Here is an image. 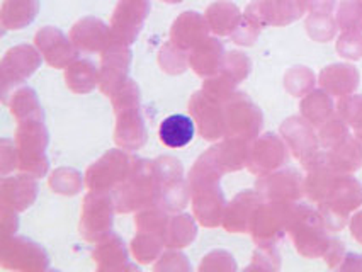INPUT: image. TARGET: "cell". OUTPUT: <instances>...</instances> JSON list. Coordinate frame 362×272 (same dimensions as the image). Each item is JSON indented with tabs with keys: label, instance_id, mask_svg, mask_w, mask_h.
I'll list each match as a JSON object with an SVG mask.
<instances>
[{
	"label": "cell",
	"instance_id": "obj_1",
	"mask_svg": "<svg viewBox=\"0 0 362 272\" xmlns=\"http://www.w3.org/2000/svg\"><path fill=\"white\" fill-rule=\"evenodd\" d=\"M140 100V87L132 78H128V82L111 97L116 114L115 141L119 148L128 150V152L140 150L148 138Z\"/></svg>",
	"mask_w": 362,
	"mask_h": 272
},
{
	"label": "cell",
	"instance_id": "obj_2",
	"mask_svg": "<svg viewBox=\"0 0 362 272\" xmlns=\"http://www.w3.org/2000/svg\"><path fill=\"white\" fill-rule=\"evenodd\" d=\"M362 206V184L351 174H337L325 199L318 203V213L330 233H337L349 223L352 211Z\"/></svg>",
	"mask_w": 362,
	"mask_h": 272
},
{
	"label": "cell",
	"instance_id": "obj_3",
	"mask_svg": "<svg viewBox=\"0 0 362 272\" xmlns=\"http://www.w3.org/2000/svg\"><path fill=\"white\" fill-rule=\"evenodd\" d=\"M117 213H136L143 208L157 206V181L153 160L136 157L132 172L115 189L112 194Z\"/></svg>",
	"mask_w": 362,
	"mask_h": 272
},
{
	"label": "cell",
	"instance_id": "obj_4",
	"mask_svg": "<svg viewBox=\"0 0 362 272\" xmlns=\"http://www.w3.org/2000/svg\"><path fill=\"white\" fill-rule=\"evenodd\" d=\"M288 235L291 237L298 254L306 259L323 257L332 240L318 209L306 204H294Z\"/></svg>",
	"mask_w": 362,
	"mask_h": 272
},
{
	"label": "cell",
	"instance_id": "obj_5",
	"mask_svg": "<svg viewBox=\"0 0 362 272\" xmlns=\"http://www.w3.org/2000/svg\"><path fill=\"white\" fill-rule=\"evenodd\" d=\"M19 155V170L45 177L48 174L49 160L46 157V148L49 143V133L45 119H33L18 123L14 136Z\"/></svg>",
	"mask_w": 362,
	"mask_h": 272
},
{
	"label": "cell",
	"instance_id": "obj_6",
	"mask_svg": "<svg viewBox=\"0 0 362 272\" xmlns=\"http://www.w3.org/2000/svg\"><path fill=\"white\" fill-rule=\"evenodd\" d=\"M153 170L157 181V206L168 213L182 211L191 198L182 162L172 155H162L153 160Z\"/></svg>",
	"mask_w": 362,
	"mask_h": 272
},
{
	"label": "cell",
	"instance_id": "obj_7",
	"mask_svg": "<svg viewBox=\"0 0 362 272\" xmlns=\"http://www.w3.org/2000/svg\"><path fill=\"white\" fill-rule=\"evenodd\" d=\"M294 203L264 199L250 220L248 233L257 245H276L288 233Z\"/></svg>",
	"mask_w": 362,
	"mask_h": 272
},
{
	"label": "cell",
	"instance_id": "obj_8",
	"mask_svg": "<svg viewBox=\"0 0 362 272\" xmlns=\"http://www.w3.org/2000/svg\"><path fill=\"white\" fill-rule=\"evenodd\" d=\"M134 158L128 150H109L86 170V187L88 191H115L132 172Z\"/></svg>",
	"mask_w": 362,
	"mask_h": 272
},
{
	"label": "cell",
	"instance_id": "obj_9",
	"mask_svg": "<svg viewBox=\"0 0 362 272\" xmlns=\"http://www.w3.org/2000/svg\"><path fill=\"white\" fill-rule=\"evenodd\" d=\"M225 107L226 135L231 138L254 141L260 135L264 124V114L259 106L245 92H235L228 100L223 102Z\"/></svg>",
	"mask_w": 362,
	"mask_h": 272
},
{
	"label": "cell",
	"instance_id": "obj_10",
	"mask_svg": "<svg viewBox=\"0 0 362 272\" xmlns=\"http://www.w3.org/2000/svg\"><path fill=\"white\" fill-rule=\"evenodd\" d=\"M116 203L115 198L106 191H90L86 194L80 213V235L87 242L100 240L107 235L115 221Z\"/></svg>",
	"mask_w": 362,
	"mask_h": 272
},
{
	"label": "cell",
	"instance_id": "obj_11",
	"mask_svg": "<svg viewBox=\"0 0 362 272\" xmlns=\"http://www.w3.org/2000/svg\"><path fill=\"white\" fill-rule=\"evenodd\" d=\"M41 58L43 54L40 53V49L31 45H18L4 54L0 61L4 102H9V95L11 92H14V87L26 82L40 69Z\"/></svg>",
	"mask_w": 362,
	"mask_h": 272
},
{
	"label": "cell",
	"instance_id": "obj_12",
	"mask_svg": "<svg viewBox=\"0 0 362 272\" xmlns=\"http://www.w3.org/2000/svg\"><path fill=\"white\" fill-rule=\"evenodd\" d=\"M0 264L4 269L23 272H43L49 269V257L46 250L26 237L12 235L2 238Z\"/></svg>",
	"mask_w": 362,
	"mask_h": 272
},
{
	"label": "cell",
	"instance_id": "obj_13",
	"mask_svg": "<svg viewBox=\"0 0 362 272\" xmlns=\"http://www.w3.org/2000/svg\"><path fill=\"white\" fill-rule=\"evenodd\" d=\"M189 196H191L192 215L197 223L204 228H216L223 223L225 216L226 199L223 194L220 182L206 181L187 184Z\"/></svg>",
	"mask_w": 362,
	"mask_h": 272
},
{
	"label": "cell",
	"instance_id": "obj_14",
	"mask_svg": "<svg viewBox=\"0 0 362 272\" xmlns=\"http://www.w3.org/2000/svg\"><path fill=\"white\" fill-rule=\"evenodd\" d=\"M310 11V4L303 0H254L247 6L243 16L260 28H283L301 19Z\"/></svg>",
	"mask_w": 362,
	"mask_h": 272
},
{
	"label": "cell",
	"instance_id": "obj_15",
	"mask_svg": "<svg viewBox=\"0 0 362 272\" xmlns=\"http://www.w3.org/2000/svg\"><path fill=\"white\" fill-rule=\"evenodd\" d=\"M132 61V48H129L128 45L117 43V41H112V43L100 53L99 89L104 95L112 97V95L128 82Z\"/></svg>",
	"mask_w": 362,
	"mask_h": 272
},
{
	"label": "cell",
	"instance_id": "obj_16",
	"mask_svg": "<svg viewBox=\"0 0 362 272\" xmlns=\"http://www.w3.org/2000/svg\"><path fill=\"white\" fill-rule=\"evenodd\" d=\"M150 11V0H117L109 24L115 41L132 46L140 36Z\"/></svg>",
	"mask_w": 362,
	"mask_h": 272
},
{
	"label": "cell",
	"instance_id": "obj_17",
	"mask_svg": "<svg viewBox=\"0 0 362 272\" xmlns=\"http://www.w3.org/2000/svg\"><path fill=\"white\" fill-rule=\"evenodd\" d=\"M189 114L194 119L197 131L208 141H218L226 135L225 107L220 100L209 97L201 89L189 99Z\"/></svg>",
	"mask_w": 362,
	"mask_h": 272
},
{
	"label": "cell",
	"instance_id": "obj_18",
	"mask_svg": "<svg viewBox=\"0 0 362 272\" xmlns=\"http://www.w3.org/2000/svg\"><path fill=\"white\" fill-rule=\"evenodd\" d=\"M286 160H288V145L284 143L283 136L264 133L250 143L247 167L257 177H262L284 167Z\"/></svg>",
	"mask_w": 362,
	"mask_h": 272
},
{
	"label": "cell",
	"instance_id": "obj_19",
	"mask_svg": "<svg viewBox=\"0 0 362 272\" xmlns=\"http://www.w3.org/2000/svg\"><path fill=\"white\" fill-rule=\"evenodd\" d=\"M35 46L43 54L45 61L53 69H66L78 58V49L62 29L45 26L36 32Z\"/></svg>",
	"mask_w": 362,
	"mask_h": 272
},
{
	"label": "cell",
	"instance_id": "obj_20",
	"mask_svg": "<svg viewBox=\"0 0 362 272\" xmlns=\"http://www.w3.org/2000/svg\"><path fill=\"white\" fill-rule=\"evenodd\" d=\"M255 189L264 199L296 203L305 194V179L293 169H279L276 172L259 177Z\"/></svg>",
	"mask_w": 362,
	"mask_h": 272
},
{
	"label": "cell",
	"instance_id": "obj_21",
	"mask_svg": "<svg viewBox=\"0 0 362 272\" xmlns=\"http://www.w3.org/2000/svg\"><path fill=\"white\" fill-rule=\"evenodd\" d=\"M281 136L288 150H291L293 157L301 163L308 162L320 152V140L315 133V126L306 121L303 116H291L281 124Z\"/></svg>",
	"mask_w": 362,
	"mask_h": 272
},
{
	"label": "cell",
	"instance_id": "obj_22",
	"mask_svg": "<svg viewBox=\"0 0 362 272\" xmlns=\"http://www.w3.org/2000/svg\"><path fill=\"white\" fill-rule=\"evenodd\" d=\"M70 40L80 53H103L115 37L103 19L83 18L71 26Z\"/></svg>",
	"mask_w": 362,
	"mask_h": 272
},
{
	"label": "cell",
	"instance_id": "obj_23",
	"mask_svg": "<svg viewBox=\"0 0 362 272\" xmlns=\"http://www.w3.org/2000/svg\"><path fill=\"white\" fill-rule=\"evenodd\" d=\"M37 177L31 174L6 175L0 182V206H7L14 211L23 213L35 204L37 198Z\"/></svg>",
	"mask_w": 362,
	"mask_h": 272
},
{
	"label": "cell",
	"instance_id": "obj_24",
	"mask_svg": "<svg viewBox=\"0 0 362 272\" xmlns=\"http://www.w3.org/2000/svg\"><path fill=\"white\" fill-rule=\"evenodd\" d=\"M98 271H134L136 266L129 262L128 249H126L123 238L116 235L115 232H109L100 240L95 242V249L92 252Z\"/></svg>",
	"mask_w": 362,
	"mask_h": 272
},
{
	"label": "cell",
	"instance_id": "obj_25",
	"mask_svg": "<svg viewBox=\"0 0 362 272\" xmlns=\"http://www.w3.org/2000/svg\"><path fill=\"white\" fill-rule=\"evenodd\" d=\"M209 32H211V29H209L206 16L196 11H184L172 23L170 41L179 48L189 52V49H192L196 45L206 40Z\"/></svg>",
	"mask_w": 362,
	"mask_h": 272
},
{
	"label": "cell",
	"instance_id": "obj_26",
	"mask_svg": "<svg viewBox=\"0 0 362 272\" xmlns=\"http://www.w3.org/2000/svg\"><path fill=\"white\" fill-rule=\"evenodd\" d=\"M264 198L259 191H242L226 204L225 216H223V228L230 233H245L250 227V220L254 216L257 206L262 203Z\"/></svg>",
	"mask_w": 362,
	"mask_h": 272
},
{
	"label": "cell",
	"instance_id": "obj_27",
	"mask_svg": "<svg viewBox=\"0 0 362 272\" xmlns=\"http://www.w3.org/2000/svg\"><path fill=\"white\" fill-rule=\"evenodd\" d=\"M225 46L218 37L208 36L206 40L189 49V66L197 77L208 78L221 70L225 61Z\"/></svg>",
	"mask_w": 362,
	"mask_h": 272
},
{
	"label": "cell",
	"instance_id": "obj_28",
	"mask_svg": "<svg viewBox=\"0 0 362 272\" xmlns=\"http://www.w3.org/2000/svg\"><path fill=\"white\" fill-rule=\"evenodd\" d=\"M359 70L349 64L328 65L318 75L320 87L339 99L352 95L359 87Z\"/></svg>",
	"mask_w": 362,
	"mask_h": 272
},
{
	"label": "cell",
	"instance_id": "obj_29",
	"mask_svg": "<svg viewBox=\"0 0 362 272\" xmlns=\"http://www.w3.org/2000/svg\"><path fill=\"white\" fill-rule=\"evenodd\" d=\"M334 7L335 4L325 2V0H311L305 28L313 41L327 43L335 37L339 26L334 16Z\"/></svg>",
	"mask_w": 362,
	"mask_h": 272
},
{
	"label": "cell",
	"instance_id": "obj_30",
	"mask_svg": "<svg viewBox=\"0 0 362 272\" xmlns=\"http://www.w3.org/2000/svg\"><path fill=\"white\" fill-rule=\"evenodd\" d=\"M252 141L242 140V138L225 136L220 143L213 145L208 150L211 153L213 160L218 163V167L223 170V174L238 172L243 167H247L248 153H250Z\"/></svg>",
	"mask_w": 362,
	"mask_h": 272
},
{
	"label": "cell",
	"instance_id": "obj_31",
	"mask_svg": "<svg viewBox=\"0 0 362 272\" xmlns=\"http://www.w3.org/2000/svg\"><path fill=\"white\" fill-rule=\"evenodd\" d=\"M327 165L337 174H354L362 167V140L349 135L334 148L323 150Z\"/></svg>",
	"mask_w": 362,
	"mask_h": 272
},
{
	"label": "cell",
	"instance_id": "obj_32",
	"mask_svg": "<svg viewBox=\"0 0 362 272\" xmlns=\"http://www.w3.org/2000/svg\"><path fill=\"white\" fill-rule=\"evenodd\" d=\"M196 123L191 116L172 114L162 121L158 128V138L168 148H182L194 138Z\"/></svg>",
	"mask_w": 362,
	"mask_h": 272
},
{
	"label": "cell",
	"instance_id": "obj_33",
	"mask_svg": "<svg viewBox=\"0 0 362 272\" xmlns=\"http://www.w3.org/2000/svg\"><path fill=\"white\" fill-rule=\"evenodd\" d=\"M209 29L216 36H231V32L238 28L243 14L237 4L231 0H216L204 12Z\"/></svg>",
	"mask_w": 362,
	"mask_h": 272
},
{
	"label": "cell",
	"instance_id": "obj_34",
	"mask_svg": "<svg viewBox=\"0 0 362 272\" xmlns=\"http://www.w3.org/2000/svg\"><path fill=\"white\" fill-rule=\"evenodd\" d=\"M65 82L74 94H88L99 85V69L88 58H77L65 69Z\"/></svg>",
	"mask_w": 362,
	"mask_h": 272
},
{
	"label": "cell",
	"instance_id": "obj_35",
	"mask_svg": "<svg viewBox=\"0 0 362 272\" xmlns=\"http://www.w3.org/2000/svg\"><path fill=\"white\" fill-rule=\"evenodd\" d=\"M40 12V0H4L0 9V24L4 29L28 28Z\"/></svg>",
	"mask_w": 362,
	"mask_h": 272
},
{
	"label": "cell",
	"instance_id": "obj_36",
	"mask_svg": "<svg viewBox=\"0 0 362 272\" xmlns=\"http://www.w3.org/2000/svg\"><path fill=\"white\" fill-rule=\"evenodd\" d=\"M301 116L311 126L320 128L334 116L335 104L332 95L323 89H313L300 102Z\"/></svg>",
	"mask_w": 362,
	"mask_h": 272
},
{
	"label": "cell",
	"instance_id": "obj_37",
	"mask_svg": "<svg viewBox=\"0 0 362 272\" xmlns=\"http://www.w3.org/2000/svg\"><path fill=\"white\" fill-rule=\"evenodd\" d=\"M11 114L14 116L18 123L33 119H45L43 107H41L40 99L35 89L31 87H19L11 94L9 102Z\"/></svg>",
	"mask_w": 362,
	"mask_h": 272
},
{
	"label": "cell",
	"instance_id": "obj_38",
	"mask_svg": "<svg viewBox=\"0 0 362 272\" xmlns=\"http://www.w3.org/2000/svg\"><path fill=\"white\" fill-rule=\"evenodd\" d=\"M197 237V220L194 215L180 213L170 218L165 232V247L167 249L180 250L191 245Z\"/></svg>",
	"mask_w": 362,
	"mask_h": 272
},
{
	"label": "cell",
	"instance_id": "obj_39",
	"mask_svg": "<svg viewBox=\"0 0 362 272\" xmlns=\"http://www.w3.org/2000/svg\"><path fill=\"white\" fill-rule=\"evenodd\" d=\"M168 221H170L168 211H165V209L160 206H148L136 211V216H134V227H136V232L153 233V235L162 237L163 242H165Z\"/></svg>",
	"mask_w": 362,
	"mask_h": 272
},
{
	"label": "cell",
	"instance_id": "obj_40",
	"mask_svg": "<svg viewBox=\"0 0 362 272\" xmlns=\"http://www.w3.org/2000/svg\"><path fill=\"white\" fill-rule=\"evenodd\" d=\"M132 254L134 261L140 264H155L163 254V242L162 237L153 235V233H143L138 232L132 240Z\"/></svg>",
	"mask_w": 362,
	"mask_h": 272
},
{
	"label": "cell",
	"instance_id": "obj_41",
	"mask_svg": "<svg viewBox=\"0 0 362 272\" xmlns=\"http://www.w3.org/2000/svg\"><path fill=\"white\" fill-rule=\"evenodd\" d=\"M48 182L57 194L75 196L86 186V175H82L77 169H71V167H60V169L53 170Z\"/></svg>",
	"mask_w": 362,
	"mask_h": 272
},
{
	"label": "cell",
	"instance_id": "obj_42",
	"mask_svg": "<svg viewBox=\"0 0 362 272\" xmlns=\"http://www.w3.org/2000/svg\"><path fill=\"white\" fill-rule=\"evenodd\" d=\"M315 83H317V77H315L313 70L308 69V66H291L284 73V89L293 97H305L308 92L315 89Z\"/></svg>",
	"mask_w": 362,
	"mask_h": 272
},
{
	"label": "cell",
	"instance_id": "obj_43",
	"mask_svg": "<svg viewBox=\"0 0 362 272\" xmlns=\"http://www.w3.org/2000/svg\"><path fill=\"white\" fill-rule=\"evenodd\" d=\"M158 64L165 73L180 75L187 70L189 66V52L179 48L172 43L170 40L162 45L158 53Z\"/></svg>",
	"mask_w": 362,
	"mask_h": 272
},
{
	"label": "cell",
	"instance_id": "obj_44",
	"mask_svg": "<svg viewBox=\"0 0 362 272\" xmlns=\"http://www.w3.org/2000/svg\"><path fill=\"white\" fill-rule=\"evenodd\" d=\"M337 114L342 118L354 135L362 140V95H347L337 104Z\"/></svg>",
	"mask_w": 362,
	"mask_h": 272
},
{
	"label": "cell",
	"instance_id": "obj_45",
	"mask_svg": "<svg viewBox=\"0 0 362 272\" xmlns=\"http://www.w3.org/2000/svg\"><path fill=\"white\" fill-rule=\"evenodd\" d=\"M335 19L342 31L362 32V0H340Z\"/></svg>",
	"mask_w": 362,
	"mask_h": 272
},
{
	"label": "cell",
	"instance_id": "obj_46",
	"mask_svg": "<svg viewBox=\"0 0 362 272\" xmlns=\"http://www.w3.org/2000/svg\"><path fill=\"white\" fill-rule=\"evenodd\" d=\"M349 135H351V128L347 126V123H345L339 114H334L325 124H322V126L318 128L320 146H322L323 150L334 148L335 145L344 141Z\"/></svg>",
	"mask_w": 362,
	"mask_h": 272
},
{
	"label": "cell",
	"instance_id": "obj_47",
	"mask_svg": "<svg viewBox=\"0 0 362 272\" xmlns=\"http://www.w3.org/2000/svg\"><path fill=\"white\" fill-rule=\"evenodd\" d=\"M237 85L238 83L231 77H228V75L218 72L211 75V77L204 78L203 90L209 95V97L220 100V102H225V100H228L231 95L237 92Z\"/></svg>",
	"mask_w": 362,
	"mask_h": 272
},
{
	"label": "cell",
	"instance_id": "obj_48",
	"mask_svg": "<svg viewBox=\"0 0 362 272\" xmlns=\"http://www.w3.org/2000/svg\"><path fill=\"white\" fill-rule=\"evenodd\" d=\"M252 70V61L245 53L242 52H228L225 54V61L220 72L226 73L228 77L233 78L235 82L240 83L248 77Z\"/></svg>",
	"mask_w": 362,
	"mask_h": 272
},
{
	"label": "cell",
	"instance_id": "obj_49",
	"mask_svg": "<svg viewBox=\"0 0 362 272\" xmlns=\"http://www.w3.org/2000/svg\"><path fill=\"white\" fill-rule=\"evenodd\" d=\"M279 271L281 269V255L277 252L276 245H257V250L252 255V264L247 271Z\"/></svg>",
	"mask_w": 362,
	"mask_h": 272
},
{
	"label": "cell",
	"instance_id": "obj_50",
	"mask_svg": "<svg viewBox=\"0 0 362 272\" xmlns=\"http://www.w3.org/2000/svg\"><path fill=\"white\" fill-rule=\"evenodd\" d=\"M337 53L345 60L357 61L362 58V32L344 31L337 40Z\"/></svg>",
	"mask_w": 362,
	"mask_h": 272
},
{
	"label": "cell",
	"instance_id": "obj_51",
	"mask_svg": "<svg viewBox=\"0 0 362 272\" xmlns=\"http://www.w3.org/2000/svg\"><path fill=\"white\" fill-rule=\"evenodd\" d=\"M238 266L233 255L226 250H213L199 264V271H237Z\"/></svg>",
	"mask_w": 362,
	"mask_h": 272
},
{
	"label": "cell",
	"instance_id": "obj_52",
	"mask_svg": "<svg viewBox=\"0 0 362 272\" xmlns=\"http://www.w3.org/2000/svg\"><path fill=\"white\" fill-rule=\"evenodd\" d=\"M153 271H182L187 272L191 271V264H189L187 257L184 254H180L179 250L168 249L167 252L160 255V259L153 264Z\"/></svg>",
	"mask_w": 362,
	"mask_h": 272
},
{
	"label": "cell",
	"instance_id": "obj_53",
	"mask_svg": "<svg viewBox=\"0 0 362 272\" xmlns=\"http://www.w3.org/2000/svg\"><path fill=\"white\" fill-rule=\"evenodd\" d=\"M260 31H262V28H260L259 24H255L254 20H250L243 16L242 20H240L238 28L231 32L230 37L235 45L252 46L257 41V37H259Z\"/></svg>",
	"mask_w": 362,
	"mask_h": 272
},
{
	"label": "cell",
	"instance_id": "obj_54",
	"mask_svg": "<svg viewBox=\"0 0 362 272\" xmlns=\"http://www.w3.org/2000/svg\"><path fill=\"white\" fill-rule=\"evenodd\" d=\"M14 169H19L18 146H16V141L4 138L0 143V174L2 177H6Z\"/></svg>",
	"mask_w": 362,
	"mask_h": 272
},
{
	"label": "cell",
	"instance_id": "obj_55",
	"mask_svg": "<svg viewBox=\"0 0 362 272\" xmlns=\"http://www.w3.org/2000/svg\"><path fill=\"white\" fill-rule=\"evenodd\" d=\"M0 221H2V238L16 235L19 228L18 211L7 206H0Z\"/></svg>",
	"mask_w": 362,
	"mask_h": 272
},
{
	"label": "cell",
	"instance_id": "obj_56",
	"mask_svg": "<svg viewBox=\"0 0 362 272\" xmlns=\"http://www.w3.org/2000/svg\"><path fill=\"white\" fill-rule=\"evenodd\" d=\"M345 254H347V252H345L344 242L337 240V238H332L330 245H328V249H327L325 255H323V259H325L330 269H339V266L344 261Z\"/></svg>",
	"mask_w": 362,
	"mask_h": 272
},
{
	"label": "cell",
	"instance_id": "obj_57",
	"mask_svg": "<svg viewBox=\"0 0 362 272\" xmlns=\"http://www.w3.org/2000/svg\"><path fill=\"white\" fill-rule=\"evenodd\" d=\"M340 271H362V255L345 254L342 264L339 266Z\"/></svg>",
	"mask_w": 362,
	"mask_h": 272
},
{
	"label": "cell",
	"instance_id": "obj_58",
	"mask_svg": "<svg viewBox=\"0 0 362 272\" xmlns=\"http://www.w3.org/2000/svg\"><path fill=\"white\" fill-rule=\"evenodd\" d=\"M349 227H351V233H352L354 240L359 242V244L362 245V211L356 213V215L351 218V225H349Z\"/></svg>",
	"mask_w": 362,
	"mask_h": 272
},
{
	"label": "cell",
	"instance_id": "obj_59",
	"mask_svg": "<svg viewBox=\"0 0 362 272\" xmlns=\"http://www.w3.org/2000/svg\"><path fill=\"white\" fill-rule=\"evenodd\" d=\"M162 2H165V4H180V2H182V0H162Z\"/></svg>",
	"mask_w": 362,
	"mask_h": 272
},
{
	"label": "cell",
	"instance_id": "obj_60",
	"mask_svg": "<svg viewBox=\"0 0 362 272\" xmlns=\"http://www.w3.org/2000/svg\"><path fill=\"white\" fill-rule=\"evenodd\" d=\"M325 2H330V4H335V0H325Z\"/></svg>",
	"mask_w": 362,
	"mask_h": 272
},
{
	"label": "cell",
	"instance_id": "obj_61",
	"mask_svg": "<svg viewBox=\"0 0 362 272\" xmlns=\"http://www.w3.org/2000/svg\"><path fill=\"white\" fill-rule=\"evenodd\" d=\"M303 2H306V4H311V0H303Z\"/></svg>",
	"mask_w": 362,
	"mask_h": 272
}]
</instances>
